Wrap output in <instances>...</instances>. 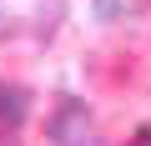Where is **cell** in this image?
<instances>
[{
    "instance_id": "obj_5",
    "label": "cell",
    "mask_w": 151,
    "mask_h": 146,
    "mask_svg": "<svg viewBox=\"0 0 151 146\" xmlns=\"http://www.w3.org/2000/svg\"><path fill=\"white\" fill-rule=\"evenodd\" d=\"M70 146H106V141H96V136H81V141H70Z\"/></svg>"
},
{
    "instance_id": "obj_3",
    "label": "cell",
    "mask_w": 151,
    "mask_h": 146,
    "mask_svg": "<svg viewBox=\"0 0 151 146\" xmlns=\"http://www.w3.org/2000/svg\"><path fill=\"white\" fill-rule=\"evenodd\" d=\"M131 5H136V0H96L91 10H96V20H116V15H126Z\"/></svg>"
},
{
    "instance_id": "obj_4",
    "label": "cell",
    "mask_w": 151,
    "mask_h": 146,
    "mask_svg": "<svg viewBox=\"0 0 151 146\" xmlns=\"http://www.w3.org/2000/svg\"><path fill=\"white\" fill-rule=\"evenodd\" d=\"M131 146H151V126H141V131L131 136Z\"/></svg>"
},
{
    "instance_id": "obj_2",
    "label": "cell",
    "mask_w": 151,
    "mask_h": 146,
    "mask_svg": "<svg viewBox=\"0 0 151 146\" xmlns=\"http://www.w3.org/2000/svg\"><path fill=\"white\" fill-rule=\"evenodd\" d=\"M30 111V91L25 86H5L0 81V126H20Z\"/></svg>"
},
{
    "instance_id": "obj_6",
    "label": "cell",
    "mask_w": 151,
    "mask_h": 146,
    "mask_svg": "<svg viewBox=\"0 0 151 146\" xmlns=\"http://www.w3.org/2000/svg\"><path fill=\"white\" fill-rule=\"evenodd\" d=\"M0 146H15V141H0Z\"/></svg>"
},
{
    "instance_id": "obj_1",
    "label": "cell",
    "mask_w": 151,
    "mask_h": 146,
    "mask_svg": "<svg viewBox=\"0 0 151 146\" xmlns=\"http://www.w3.org/2000/svg\"><path fill=\"white\" fill-rule=\"evenodd\" d=\"M86 121H91V111H86V101H60L55 106V116L45 121V136L55 141V146H70V141H81L86 136Z\"/></svg>"
}]
</instances>
